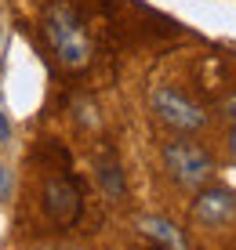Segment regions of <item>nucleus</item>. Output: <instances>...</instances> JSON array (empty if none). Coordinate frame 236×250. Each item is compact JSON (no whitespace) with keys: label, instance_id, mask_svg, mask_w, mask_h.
Masks as SVG:
<instances>
[{"label":"nucleus","instance_id":"8","mask_svg":"<svg viewBox=\"0 0 236 250\" xmlns=\"http://www.w3.org/2000/svg\"><path fill=\"white\" fill-rule=\"evenodd\" d=\"M11 142V120H7V113L0 109V145Z\"/></svg>","mask_w":236,"mask_h":250},{"label":"nucleus","instance_id":"10","mask_svg":"<svg viewBox=\"0 0 236 250\" xmlns=\"http://www.w3.org/2000/svg\"><path fill=\"white\" fill-rule=\"evenodd\" d=\"M40 250H80V247H62V243H55V247H40Z\"/></svg>","mask_w":236,"mask_h":250},{"label":"nucleus","instance_id":"4","mask_svg":"<svg viewBox=\"0 0 236 250\" xmlns=\"http://www.w3.org/2000/svg\"><path fill=\"white\" fill-rule=\"evenodd\" d=\"M80 188H76L73 178H66V174H55V178H47L44 182V214H47L55 225H62L69 229L76 218H80Z\"/></svg>","mask_w":236,"mask_h":250},{"label":"nucleus","instance_id":"3","mask_svg":"<svg viewBox=\"0 0 236 250\" xmlns=\"http://www.w3.org/2000/svg\"><path fill=\"white\" fill-rule=\"evenodd\" d=\"M153 113L174 131H200L207 124V113L196 105L189 94L174 91V87H156L153 91Z\"/></svg>","mask_w":236,"mask_h":250},{"label":"nucleus","instance_id":"9","mask_svg":"<svg viewBox=\"0 0 236 250\" xmlns=\"http://www.w3.org/2000/svg\"><path fill=\"white\" fill-rule=\"evenodd\" d=\"M229 152H233V156H236V127H233V131H229Z\"/></svg>","mask_w":236,"mask_h":250},{"label":"nucleus","instance_id":"5","mask_svg":"<svg viewBox=\"0 0 236 250\" xmlns=\"http://www.w3.org/2000/svg\"><path fill=\"white\" fill-rule=\"evenodd\" d=\"M233 214H236V192L225 185L200 188V196L193 200V221L204 229L225 225V221H233Z\"/></svg>","mask_w":236,"mask_h":250},{"label":"nucleus","instance_id":"2","mask_svg":"<svg viewBox=\"0 0 236 250\" xmlns=\"http://www.w3.org/2000/svg\"><path fill=\"white\" fill-rule=\"evenodd\" d=\"M164 167H167L171 182L182 185V188H204L214 174V160L204 145L189 142V138H178V142H167L164 145Z\"/></svg>","mask_w":236,"mask_h":250},{"label":"nucleus","instance_id":"7","mask_svg":"<svg viewBox=\"0 0 236 250\" xmlns=\"http://www.w3.org/2000/svg\"><path fill=\"white\" fill-rule=\"evenodd\" d=\"M98 182H102V188H106L113 200H120V196H124V170H120V163L113 160V156L98 163Z\"/></svg>","mask_w":236,"mask_h":250},{"label":"nucleus","instance_id":"6","mask_svg":"<svg viewBox=\"0 0 236 250\" xmlns=\"http://www.w3.org/2000/svg\"><path fill=\"white\" fill-rule=\"evenodd\" d=\"M142 236L149 239L156 250H186V236L164 218H142Z\"/></svg>","mask_w":236,"mask_h":250},{"label":"nucleus","instance_id":"1","mask_svg":"<svg viewBox=\"0 0 236 250\" xmlns=\"http://www.w3.org/2000/svg\"><path fill=\"white\" fill-rule=\"evenodd\" d=\"M44 37H47L55 58L66 69H84L91 62V40H87L84 22L76 19V11L69 4H51L47 15H44Z\"/></svg>","mask_w":236,"mask_h":250}]
</instances>
